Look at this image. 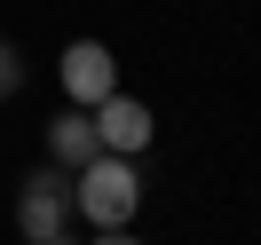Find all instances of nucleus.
I'll list each match as a JSON object with an SVG mask.
<instances>
[{
  "label": "nucleus",
  "mask_w": 261,
  "mask_h": 245,
  "mask_svg": "<svg viewBox=\"0 0 261 245\" xmlns=\"http://www.w3.org/2000/svg\"><path fill=\"white\" fill-rule=\"evenodd\" d=\"M71 206H80V222H95V229H135V206H143L135 158H111V150H103L95 166H80V174H71Z\"/></svg>",
  "instance_id": "f257e3e1"
},
{
  "label": "nucleus",
  "mask_w": 261,
  "mask_h": 245,
  "mask_svg": "<svg viewBox=\"0 0 261 245\" xmlns=\"http://www.w3.org/2000/svg\"><path fill=\"white\" fill-rule=\"evenodd\" d=\"M71 174L64 166H40V174H24V190H16V229H24V245L32 237H64L71 229Z\"/></svg>",
  "instance_id": "f03ea898"
},
{
  "label": "nucleus",
  "mask_w": 261,
  "mask_h": 245,
  "mask_svg": "<svg viewBox=\"0 0 261 245\" xmlns=\"http://www.w3.org/2000/svg\"><path fill=\"white\" fill-rule=\"evenodd\" d=\"M56 79H64L71 111H95L103 95H119V56L103 48V40H71V48L56 56Z\"/></svg>",
  "instance_id": "7ed1b4c3"
},
{
  "label": "nucleus",
  "mask_w": 261,
  "mask_h": 245,
  "mask_svg": "<svg viewBox=\"0 0 261 245\" xmlns=\"http://www.w3.org/2000/svg\"><path fill=\"white\" fill-rule=\"evenodd\" d=\"M95 134H103L111 158H143L150 134H159V119H150L143 95H103V103H95Z\"/></svg>",
  "instance_id": "20e7f679"
},
{
  "label": "nucleus",
  "mask_w": 261,
  "mask_h": 245,
  "mask_svg": "<svg viewBox=\"0 0 261 245\" xmlns=\"http://www.w3.org/2000/svg\"><path fill=\"white\" fill-rule=\"evenodd\" d=\"M103 158V134H95V111H56L48 119V166L80 174V166Z\"/></svg>",
  "instance_id": "39448f33"
},
{
  "label": "nucleus",
  "mask_w": 261,
  "mask_h": 245,
  "mask_svg": "<svg viewBox=\"0 0 261 245\" xmlns=\"http://www.w3.org/2000/svg\"><path fill=\"white\" fill-rule=\"evenodd\" d=\"M24 87V56H16V40H0V103Z\"/></svg>",
  "instance_id": "423d86ee"
},
{
  "label": "nucleus",
  "mask_w": 261,
  "mask_h": 245,
  "mask_svg": "<svg viewBox=\"0 0 261 245\" xmlns=\"http://www.w3.org/2000/svg\"><path fill=\"white\" fill-rule=\"evenodd\" d=\"M95 245H143L135 229H95Z\"/></svg>",
  "instance_id": "0eeeda50"
},
{
  "label": "nucleus",
  "mask_w": 261,
  "mask_h": 245,
  "mask_svg": "<svg viewBox=\"0 0 261 245\" xmlns=\"http://www.w3.org/2000/svg\"><path fill=\"white\" fill-rule=\"evenodd\" d=\"M32 245H71V237H32Z\"/></svg>",
  "instance_id": "6e6552de"
}]
</instances>
